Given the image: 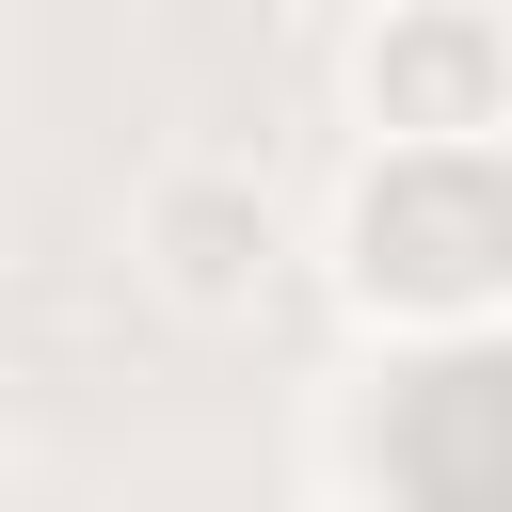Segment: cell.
Returning a JSON list of instances; mask_svg holds the SVG:
<instances>
[{
  "label": "cell",
  "instance_id": "cell-1",
  "mask_svg": "<svg viewBox=\"0 0 512 512\" xmlns=\"http://www.w3.org/2000/svg\"><path fill=\"white\" fill-rule=\"evenodd\" d=\"M352 320L384 336H464L512 304V144H416V160H352L336 224H320Z\"/></svg>",
  "mask_w": 512,
  "mask_h": 512
},
{
  "label": "cell",
  "instance_id": "cell-2",
  "mask_svg": "<svg viewBox=\"0 0 512 512\" xmlns=\"http://www.w3.org/2000/svg\"><path fill=\"white\" fill-rule=\"evenodd\" d=\"M336 112L368 128V160L416 144H512V16L496 0H384L336 32Z\"/></svg>",
  "mask_w": 512,
  "mask_h": 512
},
{
  "label": "cell",
  "instance_id": "cell-3",
  "mask_svg": "<svg viewBox=\"0 0 512 512\" xmlns=\"http://www.w3.org/2000/svg\"><path fill=\"white\" fill-rule=\"evenodd\" d=\"M128 256L176 320H256L288 288V208H272L256 160H160L144 208H128Z\"/></svg>",
  "mask_w": 512,
  "mask_h": 512
}]
</instances>
